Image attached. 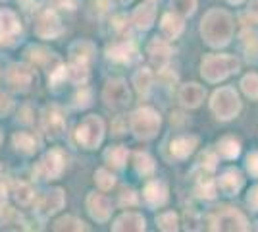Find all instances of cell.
Wrapping results in <instances>:
<instances>
[{"label": "cell", "instance_id": "1", "mask_svg": "<svg viewBox=\"0 0 258 232\" xmlns=\"http://www.w3.org/2000/svg\"><path fill=\"white\" fill-rule=\"evenodd\" d=\"M233 16L222 8H210L201 22V37L212 49H224L233 39Z\"/></svg>", "mask_w": 258, "mask_h": 232}, {"label": "cell", "instance_id": "2", "mask_svg": "<svg viewBox=\"0 0 258 232\" xmlns=\"http://www.w3.org/2000/svg\"><path fill=\"white\" fill-rule=\"evenodd\" d=\"M241 70V60L233 55H206L201 60V76L208 83H220Z\"/></svg>", "mask_w": 258, "mask_h": 232}, {"label": "cell", "instance_id": "3", "mask_svg": "<svg viewBox=\"0 0 258 232\" xmlns=\"http://www.w3.org/2000/svg\"><path fill=\"white\" fill-rule=\"evenodd\" d=\"M210 111L218 120L227 122L233 120L241 112V99L235 87L224 85V87L216 89L210 97Z\"/></svg>", "mask_w": 258, "mask_h": 232}, {"label": "cell", "instance_id": "4", "mask_svg": "<svg viewBox=\"0 0 258 232\" xmlns=\"http://www.w3.org/2000/svg\"><path fill=\"white\" fill-rule=\"evenodd\" d=\"M162 128V116L152 107H141L129 118V130L137 140H152Z\"/></svg>", "mask_w": 258, "mask_h": 232}, {"label": "cell", "instance_id": "5", "mask_svg": "<svg viewBox=\"0 0 258 232\" xmlns=\"http://www.w3.org/2000/svg\"><path fill=\"white\" fill-rule=\"evenodd\" d=\"M102 140H104V122L97 114L85 116L76 128V142L83 149L93 151L102 144Z\"/></svg>", "mask_w": 258, "mask_h": 232}, {"label": "cell", "instance_id": "6", "mask_svg": "<svg viewBox=\"0 0 258 232\" xmlns=\"http://www.w3.org/2000/svg\"><path fill=\"white\" fill-rule=\"evenodd\" d=\"M210 230H222V232H245L250 230L247 217L235 207H224L218 211L212 221H210Z\"/></svg>", "mask_w": 258, "mask_h": 232}, {"label": "cell", "instance_id": "7", "mask_svg": "<svg viewBox=\"0 0 258 232\" xmlns=\"http://www.w3.org/2000/svg\"><path fill=\"white\" fill-rule=\"evenodd\" d=\"M102 101L108 109L123 111L131 103V91L123 79H110L102 89Z\"/></svg>", "mask_w": 258, "mask_h": 232}, {"label": "cell", "instance_id": "8", "mask_svg": "<svg viewBox=\"0 0 258 232\" xmlns=\"http://www.w3.org/2000/svg\"><path fill=\"white\" fill-rule=\"evenodd\" d=\"M66 168V157L60 149H50L44 153L41 163L33 168V174L39 180H54L58 178Z\"/></svg>", "mask_w": 258, "mask_h": 232}, {"label": "cell", "instance_id": "9", "mask_svg": "<svg viewBox=\"0 0 258 232\" xmlns=\"http://www.w3.org/2000/svg\"><path fill=\"white\" fill-rule=\"evenodd\" d=\"M37 79L35 70L25 64H12L6 70V81L12 89L16 91H27L33 85V81Z\"/></svg>", "mask_w": 258, "mask_h": 232}, {"label": "cell", "instance_id": "10", "mask_svg": "<svg viewBox=\"0 0 258 232\" xmlns=\"http://www.w3.org/2000/svg\"><path fill=\"white\" fill-rule=\"evenodd\" d=\"M216 186L224 196H237L245 186V176H243V172L239 168L227 166L226 170H222V174L218 176Z\"/></svg>", "mask_w": 258, "mask_h": 232}, {"label": "cell", "instance_id": "11", "mask_svg": "<svg viewBox=\"0 0 258 232\" xmlns=\"http://www.w3.org/2000/svg\"><path fill=\"white\" fill-rule=\"evenodd\" d=\"M35 33L41 39H56L64 33V25L60 22V18L56 16V12L46 10L39 16V20L35 23Z\"/></svg>", "mask_w": 258, "mask_h": 232}, {"label": "cell", "instance_id": "12", "mask_svg": "<svg viewBox=\"0 0 258 232\" xmlns=\"http://www.w3.org/2000/svg\"><path fill=\"white\" fill-rule=\"evenodd\" d=\"M106 56L112 62H118V64H131V62H135L139 58V51L131 41L119 39V41H114L112 44H108Z\"/></svg>", "mask_w": 258, "mask_h": 232}, {"label": "cell", "instance_id": "13", "mask_svg": "<svg viewBox=\"0 0 258 232\" xmlns=\"http://www.w3.org/2000/svg\"><path fill=\"white\" fill-rule=\"evenodd\" d=\"M168 194H170V190H168V184L164 180H149L143 188V199L152 209L166 205L168 198H170Z\"/></svg>", "mask_w": 258, "mask_h": 232}, {"label": "cell", "instance_id": "14", "mask_svg": "<svg viewBox=\"0 0 258 232\" xmlns=\"http://www.w3.org/2000/svg\"><path fill=\"white\" fill-rule=\"evenodd\" d=\"M147 53L151 58L152 66L156 70H162L170 64V58H172V47L170 41H166L164 37H154L149 47H147Z\"/></svg>", "mask_w": 258, "mask_h": 232}, {"label": "cell", "instance_id": "15", "mask_svg": "<svg viewBox=\"0 0 258 232\" xmlns=\"http://www.w3.org/2000/svg\"><path fill=\"white\" fill-rule=\"evenodd\" d=\"M199 147V137L193 133H181L175 135L170 142V155L177 161H185L195 153V149Z\"/></svg>", "mask_w": 258, "mask_h": 232}, {"label": "cell", "instance_id": "16", "mask_svg": "<svg viewBox=\"0 0 258 232\" xmlns=\"http://www.w3.org/2000/svg\"><path fill=\"white\" fill-rule=\"evenodd\" d=\"M206 97V89L197 83V81H189V83H183L177 93V99L181 103V107L185 109H199L203 105V101Z\"/></svg>", "mask_w": 258, "mask_h": 232}, {"label": "cell", "instance_id": "17", "mask_svg": "<svg viewBox=\"0 0 258 232\" xmlns=\"http://www.w3.org/2000/svg\"><path fill=\"white\" fill-rule=\"evenodd\" d=\"M87 211L97 222H106L110 219V215H112V203H110V199L106 196L91 192L87 196Z\"/></svg>", "mask_w": 258, "mask_h": 232}, {"label": "cell", "instance_id": "18", "mask_svg": "<svg viewBox=\"0 0 258 232\" xmlns=\"http://www.w3.org/2000/svg\"><path fill=\"white\" fill-rule=\"evenodd\" d=\"M43 130L48 137H60L66 130V116L58 107H46L43 111Z\"/></svg>", "mask_w": 258, "mask_h": 232}, {"label": "cell", "instance_id": "19", "mask_svg": "<svg viewBox=\"0 0 258 232\" xmlns=\"http://www.w3.org/2000/svg\"><path fill=\"white\" fill-rule=\"evenodd\" d=\"M95 55H97V47L91 41L79 39L70 47V64H81L89 68L95 60Z\"/></svg>", "mask_w": 258, "mask_h": 232}, {"label": "cell", "instance_id": "20", "mask_svg": "<svg viewBox=\"0 0 258 232\" xmlns=\"http://www.w3.org/2000/svg\"><path fill=\"white\" fill-rule=\"evenodd\" d=\"M154 20H156V6H154V2H151V0L139 4L133 10V14H131V23L139 31H149L152 25H154Z\"/></svg>", "mask_w": 258, "mask_h": 232}, {"label": "cell", "instance_id": "21", "mask_svg": "<svg viewBox=\"0 0 258 232\" xmlns=\"http://www.w3.org/2000/svg\"><path fill=\"white\" fill-rule=\"evenodd\" d=\"M64 203H66L64 190L52 188V190H48V192L43 196V199L39 201L37 211H39V215H41V217H50V215H54L56 211L62 209V207H64Z\"/></svg>", "mask_w": 258, "mask_h": 232}, {"label": "cell", "instance_id": "22", "mask_svg": "<svg viewBox=\"0 0 258 232\" xmlns=\"http://www.w3.org/2000/svg\"><path fill=\"white\" fill-rule=\"evenodd\" d=\"M239 47L248 62L256 64L258 62V29L245 25V29L239 33Z\"/></svg>", "mask_w": 258, "mask_h": 232}, {"label": "cell", "instance_id": "23", "mask_svg": "<svg viewBox=\"0 0 258 232\" xmlns=\"http://www.w3.org/2000/svg\"><path fill=\"white\" fill-rule=\"evenodd\" d=\"M185 29L183 23V16H179L177 12H166L160 20V33L166 41H175Z\"/></svg>", "mask_w": 258, "mask_h": 232}, {"label": "cell", "instance_id": "24", "mask_svg": "<svg viewBox=\"0 0 258 232\" xmlns=\"http://www.w3.org/2000/svg\"><path fill=\"white\" fill-rule=\"evenodd\" d=\"M147 228V221L141 213H123L112 224V230L116 232H143Z\"/></svg>", "mask_w": 258, "mask_h": 232}, {"label": "cell", "instance_id": "25", "mask_svg": "<svg viewBox=\"0 0 258 232\" xmlns=\"http://www.w3.org/2000/svg\"><path fill=\"white\" fill-rule=\"evenodd\" d=\"M27 56L31 58L37 66L46 68L48 74H52L56 68L62 66V60L54 55V53H50L48 49H43V47H31V49L27 51Z\"/></svg>", "mask_w": 258, "mask_h": 232}, {"label": "cell", "instance_id": "26", "mask_svg": "<svg viewBox=\"0 0 258 232\" xmlns=\"http://www.w3.org/2000/svg\"><path fill=\"white\" fill-rule=\"evenodd\" d=\"M199 170V176L195 180V194L201 199H214L218 194V186H216V180L212 178V172H206V170Z\"/></svg>", "mask_w": 258, "mask_h": 232}, {"label": "cell", "instance_id": "27", "mask_svg": "<svg viewBox=\"0 0 258 232\" xmlns=\"http://www.w3.org/2000/svg\"><path fill=\"white\" fill-rule=\"evenodd\" d=\"M216 155L222 157V159H227V161H233L241 155V142L237 140L235 135L227 133V135H222L218 142H216Z\"/></svg>", "mask_w": 258, "mask_h": 232}, {"label": "cell", "instance_id": "28", "mask_svg": "<svg viewBox=\"0 0 258 232\" xmlns=\"http://www.w3.org/2000/svg\"><path fill=\"white\" fill-rule=\"evenodd\" d=\"M22 25L12 10H0V39H10L20 33Z\"/></svg>", "mask_w": 258, "mask_h": 232}, {"label": "cell", "instance_id": "29", "mask_svg": "<svg viewBox=\"0 0 258 232\" xmlns=\"http://www.w3.org/2000/svg\"><path fill=\"white\" fill-rule=\"evenodd\" d=\"M127 157H129V151H127V147H123V145H112V147H108L106 151H104V161H106V165L112 166V168H118V170L125 166Z\"/></svg>", "mask_w": 258, "mask_h": 232}, {"label": "cell", "instance_id": "30", "mask_svg": "<svg viewBox=\"0 0 258 232\" xmlns=\"http://www.w3.org/2000/svg\"><path fill=\"white\" fill-rule=\"evenodd\" d=\"M133 166H135L137 174H141V176H152L154 170H156L154 159H152L147 151H137V153H133Z\"/></svg>", "mask_w": 258, "mask_h": 232}, {"label": "cell", "instance_id": "31", "mask_svg": "<svg viewBox=\"0 0 258 232\" xmlns=\"http://www.w3.org/2000/svg\"><path fill=\"white\" fill-rule=\"evenodd\" d=\"M12 144L14 147L23 155H31L37 151V140L33 137L31 133L27 132H18L14 133V137H12Z\"/></svg>", "mask_w": 258, "mask_h": 232}, {"label": "cell", "instance_id": "32", "mask_svg": "<svg viewBox=\"0 0 258 232\" xmlns=\"http://www.w3.org/2000/svg\"><path fill=\"white\" fill-rule=\"evenodd\" d=\"M0 215H2V228H6V230H25L27 228L23 219L20 217V213L16 209L4 207L0 211Z\"/></svg>", "mask_w": 258, "mask_h": 232}, {"label": "cell", "instance_id": "33", "mask_svg": "<svg viewBox=\"0 0 258 232\" xmlns=\"http://www.w3.org/2000/svg\"><path fill=\"white\" fill-rule=\"evenodd\" d=\"M152 79H154V77H152V72L149 68H141V70H137V72L133 74V85H135L139 95H147V93L151 91Z\"/></svg>", "mask_w": 258, "mask_h": 232}, {"label": "cell", "instance_id": "34", "mask_svg": "<svg viewBox=\"0 0 258 232\" xmlns=\"http://www.w3.org/2000/svg\"><path fill=\"white\" fill-rule=\"evenodd\" d=\"M156 226L164 232H175L179 230V217L173 211H164L156 215Z\"/></svg>", "mask_w": 258, "mask_h": 232}, {"label": "cell", "instance_id": "35", "mask_svg": "<svg viewBox=\"0 0 258 232\" xmlns=\"http://www.w3.org/2000/svg\"><path fill=\"white\" fill-rule=\"evenodd\" d=\"M14 198H16V201L22 207H27V205H31L33 199H35V192H33V188L27 182H18L14 186Z\"/></svg>", "mask_w": 258, "mask_h": 232}, {"label": "cell", "instance_id": "36", "mask_svg": "<svg viewBox=\"0 0 258 232\" xmlns=\"http://www.w3.org/2000/svg\"><path fill=\"white\" fill-rule=\"evenodd\" d=\"M218 163H220V157L216 155V151L205 149L203 153L199 155V159H197V168L206 170V172H214L216 168H218Z\"/></svg>", "mask_w": 258, "mask_h": 232}, {"label": "cell", "instance_id": "37", "mask_svg": "<svg viewBox=\"0 0 258 232\" xmlns=\"http://www.w3.org/2000/svg\"><path fill=\"white\" fill-rule=\"evenodd\" d=\"M54 230H87V224L74 215H66L54 222Z\"/></svg>", "mask_w": 258, "mask_h": 232}, {"label": "cell", "instance_id": "38", "mask_svg": "<svg viewBox=\"0 0 258 232\" xmlns=\"http://www.w3.org/2000/svg\"><path fill=\"white\" fill-rule=\"evenodd\" d=\"M239 85H241V91L247 95L248 99H252V101L258 99V74L256 72H250L247 76H243Z\"/></svg>", "mask_w": 258, "mask_h": 232}, {"label": "cell", "instance_id": "39", "mask_svg": "<svg viewBox=\"0 0 258 232\" xmlns=\"http://www.w3.org/2000/svg\"><path fill=\"white\" fill-rule=\"evenodd\" d=\"M95 182H97V186L100 190L108 192V190H112L116 186V176L108 168H98L97 172H95Z\"/></svg>", "mask_w": 258, "mask_h": 232}, {"label": "cell", "instance_id": "40", "mask_svg": "<svg viewBox=\"0 0 258 232\" xmlns=\"http://www.w3.org/2000/svg\"><path fill=\"white\" fill-rule=\"evenodd\" d=\"M173 12H177L183 18H189L197 12V6H199V0H172Z\"/></svg>", "mask_w": 258, "mask_h": 232}, {"label": "cell", "instance_id": "41", "mask_svg": "<svg viewBox=\"0 0 258 232\" xmlns=\"http://www.w3.org/2000/svg\"><path fill=\"white\" fill-rule=\"evenodd\" d=\"M241 22L245 25H254L258 23V0H250L247 10L241 14Z\"/></svg>", "mask_w": 258, "mask_h": 232}, {"label": "cell", "instance_id": "42", "mask_svg": "<svg viewBox=\"0 0 258 232\" xmlns=\"http://www.w3.org/2000/svg\"><path fill=\"white\" fill-rule=\"evenodd\" d=\"M139 203V194L133 188H123L119 194V205L121 207H135Z\"/></svg>", "mask_w": 258, "mask_h": 232}, {"label": "cell", "instance_id": "43", "mask_svg": "<svg viewBox=\"0 0 258 232\" xmlns=\"http://www.w3.org/2000/svg\"><path fill=\"white\" fill-rule=\"evenodd\" d=\"M245 168L252 178H258V151H250L245 159Z\"/></svg>", "mask_w": 258, "mask_h": 232}, {"label": "cell", "instance_id": "44", "mask_svg": "<svg viewBox=\"0 0 258 232\" xmlns=\"http://www.w3.org/2000/svg\"><path fill=\"white\" fill-rule=\"evenodd\" d=\"M185 230H201V217L195 211H185Z\"/></svg>", "mask_w": 258, "mask_h": 232}, {"label": "cell", "instance_id": "45", "mask_svg": "<svg viewBox=\"0 0 258 232\" xmlns=\"http://www.w3.org/2000/svg\"><path fill=\"white\" fill-rule=\"evenodd\" d=\"M76 105H77V107H81V109H85V107H89V105H91V91H89L87 87H81V91L77 93Z\"/></svg>", "mask_w": 258, "mask_h": 232}, {"label": "cell", "instance_id": "46", "mask_svg": "<svg viewBox=\"0 0 258 232\" xmlns=\"http://www.w3.org/2000/svg\"><path fill=\"white\" fill-rule=\"evenodd\" d=\"M247 205L250 211H258V184L247 192Z\"/></svg>", "mask_w": 258, "mask_h": 232}, {"label": "cell", "instance_id": "47", "mask_svg": "<svg viewBox=\"0 0 258 232\" xmlns=\"http://www.w3.org/2000/svg\"><path fill=\"white\" fill-rule=\"evenodd\" d=\"M6 198H8V190L4 186V182H0V211L6 207Z\"/></svg>", "mask_w": 258, "mask_h": 232}, {"label": "cell", "instance_id": "48", "mask_svg": "<svg viewBox=\"0 0 258 232\" xmlns=\"http://www.w3.org/2000/svg\"><path fill=\"white\" fill-rule=\"evenodd\" d=\"M95 6L98 8V14H104L110 8V2L108 0H95Z\"/></svg>", "mask_w": 258, "mask_h": 232}, {"label": "cell", "instance_id": "49", "mask_svg": "<svg viewBox=\"0 0 258 232\" xmlns=\"http://www.w3.org/2000/svg\"><path fill=\"white\" fill-rule=\"evenodd\" d=\"M20 2H23L27 8H35V6H39L43 0H20Z\"/></svg>", "mask_w": 258, "mask_h": 232}, {"label": "cell", "instance_id": "50", "mask_svg": "<svg viewBox=\"0 0 258 232\" xmlns=\"http://www.w3.org/2000/svg\"><path fill=\"white\" fill-rule=\"evenodd\" d=\"M64 6H68V10H74L76 8V0H60Z\"/></svg>", "mask_w": 258, "mask_h": 232}, {"label": "cell", "instance_id": "51", "mask_svg": "<svg viewBox=\"0 0 258 232\" xmlns=\"http://www.w3.org/2000/svg\"><path fill=\"white\" fill-rule=\"evenodd\" d=\"M226 2H229V4H233V6H239V4H243L245 0H226Z\"/></svg>", "mask_w": 258, "mask_h": 232}, {"label": "cell", "instance_id": "52", "mask_svg": "<svg viewBox=\"0 0 258 232\" xmlns=\"http://www.w3.org/2000/svg\"><path fill=\"white\" fill-rule=\"evenodd\" d=\"M121 4H129V2H133V0H119Z\"/></svg>", "mask_w": 258, "mask_h": 232}, {"label": "cell", "instance_id": "53", "mask_svg": "<svg viewBox=\"0 0 258 232\" xmlns=\"http://www.w3.org/2000/svg\"><path fill=\"white\" fill-rule=\"evenodd\" d=\"M0 142H2V132H0Z\"/></svg>", "mask_w": 258, "mask_h": 232}, {"label": "cell", "instance_id": "54", "mask_svg": "<svg viewBox=\"0 0 258 232\" xmlns=\"http://www.w3.org/2000/svg\"><path fill=\"white\" fill-rule=\"evenodd\" d=\"M256 230H258V222H256Z\"/></svg>", "mask_w": 258, "mask_h": 232}, {"label": "cell", "instance_id": "55", "mask_svg": "<svg viewBox=\"0 0 258 232\" xmlns=\"http://www.w3.org/2000/svg\"><path fill=\"white\" fill-rule=\"evenodd\" d=\"M151 2H156V0H151Z\"/></svg>", "mask_w": 258, "mask_h": 232}, {"label": "cell", "instance_id": "56", "mask_svg": "<svg viewBox=\"0 0 258 232\" xmlns=\"http://www.w3.org/2000/svg\"><path fill=\"white\" fill-rule=\"evenodd\" d=\"M0 172H2V168H0Z\"/></svg>", "mask_w": 258, "mask_h": 232}]
</instances>
